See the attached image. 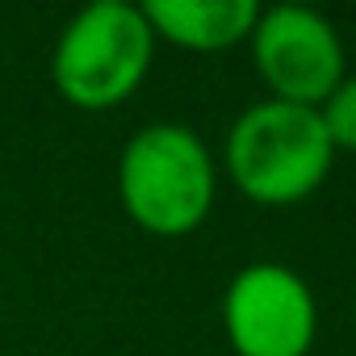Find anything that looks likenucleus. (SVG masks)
<instances>
[{"label":"nucleus","mask_w":356,"mask_h":356,"mask_svg":"<svg viewBox=\"0 0 356 356\" xmlns=\"http://www.w3.org/2000/svg\"><path fill=\"white\" fill-rule=\"evenodd\" d=\"M335 147L318 109L260 101L239 113L227 134V172L256 206L306 202L331 172Z\"/></svg>","instance_id":"f257e3e1"},{"label":"nucleus","mask_w":356,"mask_h":356,"mask_svg":"<svg viewBox=\"0 0 356 356\" xmlns=\"http://www.w3.org/2000/svg\"><path fill=\"white\" fill-rule=\"evenodd\" d=\"M122 210L151 235H189L214 206V159L206 143L176 122L143 126L118 159Z\"/></svg>","instance_id":"f03ea898"},{"label":"nucleus","mask_w":356,"mask_h":356,"mask_svg":"<svg viewBox=\"0 0 356 356\" xmlns=\"http://www.w3.org/2000/svg\"><path fill=\"white\" fill-rule=\"evenodd\" d=\"M155 34L138 5L97 0L80 9L55 42L51 76L67 105L76 109H113L147 76Z\"/></svg>","instance_id":"7ed1b4c3"},{"label":"nucleus","mask_w":356,"mask_h":356,"mask_svg":"<svg viewBox=\"0 0 356 356\" xmlns=\"http://www.w3.org/2000/svg\"><path fill=\"white\" fill-rule=\"evenodd\" d=\"M222 327L235 356H306L318 327L314 293L285 264H248L227 285Z\"/></svg>","instance_id":"20e7f679"},{"label":"nucleus","mask_w":356,"mask_h":356,"mask_svg":"<svg viewBox=\"0 0 356 356\" xmlns=\"http://www.w3.org/2000/svg\"><path fill=\"white\" fill-rule=\"evenodd\" d=\"M252 59L273 101L318 109L343 80V47L331 22L306 5H277L252 30Z\"/></svg>","instance_id":"39448f33"},{"label":"nucleus","mask_w":356,"mask_h":356,"mask_svg":"<svg viewBox=\"0 0 356 356\" xmlns=\"http://www.w3.org/2000/svg\"><path fill=\"white\" fill-rule=\"evenodd\" d=\"M151 34L185 51H227L252 38L260 22L256 0H147L138 5Z\"/></svg>","instance_id":"423d86ee"},{"label":"nucleus","mask_w":356,"mask_h":356,"mask_svg":"<svg viewBox=\"0 0 356 356\" xmlns=\"http://www.w3.org/2000/svg\"><path fill=\"white\" fill-rule=\"evenodd\" d=\"M318 118L335 151H356V76L339 80V88L318 105Z\"/></svg>","instance_id":"0eeeda50"}]
</instances>
